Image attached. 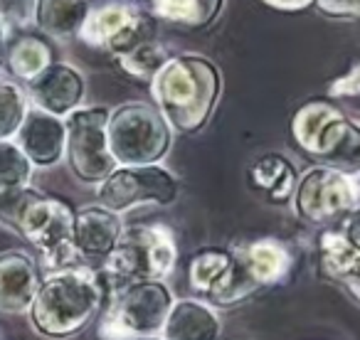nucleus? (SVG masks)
I'll list each match as a JSON object with an SVG mask.
<instances>
[{
    "label": "nucleus",
    "mask_w": 360,
    "mask_h": 340,
    "mask_svg": "<svg viewBox=\"0 0 360 340\" xmlns=\"http://www.w3.org/2000/svg\"><path fill=\"white\" fill-rule=\"evenodd\" d=\"M178 261V244L168 227L136 225L126 227L111 254L101 261L109 289H119L131 281L165 279Z\"/></svg>",
    "instance_id": "5"
},
{
    "label": "nucleus",
    "mask_w": 360,
    "mask_h": 340,
    "mask_svg": "<svg viewBox=\"0 0 360 340\" xmlns=\"http://www.w3.org/2000/svg\"><path fill=\"white\" fill-rule=\"evenodd\" d=\"M175 296L165 279L131 281L109 294L101 310L99 335L104 340H131L160 335Z\"/></svg>",
    "instance_id": "7"
},
{
    "label": "nucleus",
    "mask_w": 360,
    "mask_h": 340,
    "mask_svg": "<svg viewBox=\"0 0 360 340\" xmlns=\"http://www.w3.org/2000/svg\"><path fill=\"white\" fill-rule=\"evenodd\" d=\"M358 183H360V176H358Z\"/></svg>",
    "instance_id": "32"
},
{
    "label": "nucleus",
    "mask_w": 360,
    "mask_h": 340,
    "mask_svg": "<svg viewBox=\"0 0 360 340\" xmlns=\"http://www.w3.org/2000/svg\"><path fill=\"white\" fill-rule=\"evenodd\" d=\"M6 65L13 72V77H18L20 81H32L52 65V52L40 37L22 35L20 40L8 45Z\"/></svg>",
    "instance_id": "23"
},
{
    "label": "nucleus",
    "mask_w": 360,
    "mask_h": 340,
    "mask_svg": "<svg viewBox=\"0 0 360 340\" xmlns=\"http://www.w3.org/2000/svg\"><path fill=\"white\" fill-rule=\"evenodd\" d=\"M225 0H150V15L188 30L210 27L220 18Z\"/></svg>",
    "instance_id": "21"
},
{
    "label": "nucleus",
    "mask_w": 360,
    "mask_h": 340,
    "mask_svg": "<svg viewBox=\"0 0 360 340\" xmlns=\"http://www.w3.org/2000/svg\"><path fill=\"white\" fill-rule=\"evenodd\" d=\"M35 165L13 138L0 140V195H13L30 185Z\"/></svg>",
    "instance_id": "25"
},
{
    "label": "nucleus",
    "mask_w": 360,
    "mask_h": 340,
    "mask_svg": "<svg viewBox=\"0 0 360 340\" xmlns=\"http://www.w3.org/2000/svg\"><path fill=\"white\" fill-rule=\"evenodd\" d=\"M316 11L330 20H358L360 0H314Z\"/></svg>",
    "instance_id": "27"
},
{
    "label": "nucleus",
    "mask_w": 360,
    "mask_h": 340,
    "mask_svg": "<svg viewBox=\"0 0 360 340\" xmlns=\"http://www.w3.org/2000/svg\"><path fill=\"white\" fill-rule=\"evenodd\" d=\"M178 197V178L163 165H116L96 185V200L124 215L141 205H170Z\"/></svg>",
    "instance_id": "11"
},
{
    "label": "nucleus",
    "mask_w": 360,
    "mask_h": 340,
    "mask_svg": "<svg viewBox=\"0 0 360 340\" xmlns=\"http://www.w3.org/2000/svg\"><path fill=\"white\" fill-rule=\"evenodd\" d=\"M321 271L326 279L343 286V291L360 306V251L348 244L338 225L326 227L319 240Z\"/></svg>",
    "instance_id": "18"
},
{
    "label": "nucleus",
    "mask_w": 360,
    "mask_h": 340,
    "mask_svg": "<svg viewBox=\"0 0 360 340\" xmlns=\"http://www.w3.org/2000/svg\"><path fill=\"white\" fill-rule=\"evenodd\" d=\"M27 109H30V99L25 89L0 77V140L15 138Z\"/></svg>",
    "instance_id": "26"
},
{
    "label": "nucleus",
    "mask_w": 360,
    "mask_h": 340,
    "mask_svg": "<svg viewBox=\"0 0 360 340\" xmlns=\"http://www.w3.org/2000/svg\"><path fill=\"white\" fill-rule=\"evenodd\" d=\"M150 96L175 133L202 131L222 94V74L210 57L170 55L150 81Z\"/></svg>",
    "instance_id": "2"
},
{
    "label": "nucleus",
    "mask_w": 360,
    "mask_h": 340,
    "mask_svg": "<svg viewBox=\"0 0 360 340\" xmlns=\"http://www.w3.org/2000/svg\"><path fill=\"white\" fill-rule=\"evenodd\" d=\"M291 202L301 222L326 230L360 205V183L333 168L314 165L299 176Z\"/></svg>",
    "instance_id": "9"
},
{
    "label": "nucleus",
    "mask_w": 360,
    "mask_h": 340,
    "mask_svg": "<svg viewBox=\"0 0 360 340\" xmlns=\"http://www.w3.org/2000/svg\"><path fill=\"white\" fill-rule=\"evenodd\" d=\"M126 225L119 212L99 205H84L75 210V225H72V242L79 259H99L104 261L116 247L119 237L124 235Z\"/></svg>",
    "instance_id": "16"
},
{
    "label": "nucleus",
    "mask_w": 360,
    "mask_h": 340,
    "mask_svg": "<svg viewBox=\"0 0 360 340\" xmlns=\"http://www.w3.org/2000/svg\"><path fill=\"white\" fill-rule=\"evenodd\" d=\"M266 8H274L279 13H299L314 6V0H262Z\"/></svg>",
    "instance_id": "29"
},
{
    "label": "nucleus",
    "mask_w": 360,
    "mask_h": 340,
    "mask_svg": "<svg viewBox=\"0 0 360 340\" xmlns=\"http://www.w3.org/2000/svg\"><path fill=\"white\" fill-rule=\"evenodd\" d=\"M42 284L40 264L22 249L0 251V313H27Z\"/></svg>",
    "instance_id": "15"
},
{
    "label": "nucleus",
    "mask_w": 360,
    "mask_h": 340,
    "mask_svg": "<svg viewBox=\"0 0 360 340\" xmlns=\"http://www.w3.org/2000/svg\"><path fill=\"white\" fill-rule=\"evenodd\" d=\"M86 94V81L77 67L67 62H52L42 74L27 81V99L35 109L65 119L70 111L79 109Z\"/></svg>",
    "instance_id": "13"
},
{
    "label": "nucleus",
    "mask_w": 360,
    "mask_h": 340,
    "mask_svg": "<svg viewBox=\"0 0 360 340\" xmlns=\"http://www.w3.org/2000/svg\"><path fill=\"white\" fill-rule=\"evenodd\" d=\"M299 170L294 160L284 153H264L247 168V181L250 188L264 195L274 205H284L294 197L296 183H299Z\"/></svg>",
    "instance_id": "19"
},
{
    "label": "nucleus",
    "mask_w": 360,
    "mask_h": 340,
    "mask_svg": "<svg viewBox=\"0 0 360 340\" xmlns=\"http://www.w3.org/2000/svg\"><path fill=\"white\" fill-rule=\"evenodd\" d=\"M168 57H170L168 47H165L158 37H150V40L136 45L134 50L114 57V62L119 65V70L124 72L126 77H131L134 81L150 84L153 77L158 74L160 67L168 62Z\"/></svg>",
    "instance_id": "24"
},
{
    "label": "nucleus",
    "mask_w": 360,
    "mask_h": 340,
    "mask_svg": "<svg viewBox=\"0 0 360 340\" xmlns=\"http://www.w3.org/2000/svg\"><path fill=\"white\" fill-rule=\"evenodd\" d=\"M11 197L13 227L40 254L42 266L52 271L79 261L75 242H72L75 210H72L70 202L60 200L55 195L30 190V188L13 192Z\"/></svg>",
    "instance_id": "4"
},
{
    "label": "nucleus",
    "mask_w": 360,
    "mask_h": 340,
    "mask_svg": "<svg viewBox=\"0 0 360 340\" xmlns=\"http://www.w3.org/2000/svg\"><path fill=\"white\" fill-rule=\"evenodd\" d=\"M163 340H220L222 323L217 308L202 299H175L160 330Z\"/></svg>",
    "instance_id": "17"
},
{
    "label": "nucleus",
    "mask_w": 360,
    "mask_h": 340,
    "mask_svg": "<svg viewBox=\"0 0 360 340\" xmlns=\"http://www.w3.org/2000/svg\"><path fill=\"white\" fill-rule=\"evenodd\" d=\"M230 266H232L230 247H202L188 261V284L205 301L222 286V281L230 274Z\"/></svg>",
    "instance_id": "22"
},
{
    "label": "nucleus",
    "mask_w": 360,
    "mask_h": 340,
    "mask_svg": "<svg viewBox=\"0 0 360 340\" xmlns=\"http://www.w3.org/2000/svg\"><path fill=\"white\" fill-rule=\"evenodd\" d=\"M232 266L222 286L205 299L212 308H235V306L250 301L259 291L276 286L284 281L286 271L291 266L289 249L279 240L262 237L247 244L230 247Z\"/></svg>",
    "instance_id": "8"
},
{
    "label": "nucleus",
    "mask_w": 360,
    "mask_h": 340,
    "mask_svg": "<svg viewBox=\"0 0 360 340\" xmlns=\"http://www.w3.org/2000/svg\"><path fill=\"white\" fill-rule=\"evenodd\" d=\"M89 8V0H35V22L45 35L70 40L79 35Z\"/></svg>",
    "instance_id": "20"
},
{
    "label": "nucleus",
    "mask_w": 360,
    "mask_h": 340,
    "mask_svg": "<svg viewBox=\"0 0 360 340\" xmlns=\"http://www.w3.org/2000/svg\"><path fill=\"white\" fill-rule=\"evenodd\" d=\"M6 50H8V30H6L3 18H0V65L6 62Z\"/></svg>",
    "instance_id": "30"
},
{
    "label": "nucleus",
    "mask_w": 360,
    "mask_h": 340,
    "mask_svg": "<svg viewBox=\"0 0 360 340\" xmlns=\"http://www.w3.org/2000/svg\"><path fill=\"white\" fill-rule=\"evenodd\" d=\"M131 340H163L160 335H143V338H131Z\"/></svg>",
    "instance_id": "31"
},
{
    "label": "nucleus",
    "mask_w": 360,
    "mask_h": 340,
    "mask_svg": "<svg viewBox=\"0 0 360 340\" xmlns=\"http://www.w3.org/2000/svg\"><path fill=\"white\" fill-rule=\"evenodd\" d=\"M109 114L111 111L106 106H79L65 116V158L72 176L84 185H99L116 168V160L109 150V138H106Z\"/></svg>",
    "instance_id": "10"
},
{
    "label": "nucleus",
    "mask_w": 360,
    "mask_h": 340,
    "mask_svg": "<svg viewBox=\"0 0 360 340\" xmlns=\"http://www.w3.org/2000/svg\"><path fill=\"white\" fill-rule=\"evenodd\" d=\"M106 138L116 165H155L170 153L173 129L153 101H126L109 114Z\"/></svg>",
    "instance_id": "6"
},
{
    "label": "nucleus",
    "mask_w": 360,
    "mask_h": 340,
    "mask_svg": "<svg viewBox=\"0 0 360 340\" xmlns=\"http://www.w3.org/2000/svg\"><path fill=\"white\" fill-rule=\"evenodd\" d=\"M338 227H340V232H343L345 240H348V244L360 251V205L353 207V210L338 222Z\"/></svg>",
    "instance_id": "28"
},
{
    "label": "nucleus",
    "mask_w": 360,
    "mask_h": 340,
    "mask_svg": "<svg viewBox=\"0 0 360 340\" xmlns=\"http://www.w3.org/2000/svg\"><path fill=\"white\" fill-rule=\"evenodd\" d=\"M15 143L35 168H52L65 158L67 126L65 119L30 106L15 133Z\"/></svg>",
    "instance_id": "14"
},
{
    "label": "nucleus",
    "mask_w": 360,
    "mask_h": 340,
    "mask_svg": "<svg viewBox=\"0 0 360 340\" xmlns=\"http://www.w3.org/2000/svg\"><path fill=\"white\" fill-rule=\"evenodd\" d=\"M104 274L82 261L42 276L30 310V325L47 340H70L86 330L109 303Z\"/></svg>",
    "instance_id": "1"
},
{
    "label": "nucleus",
    "mask_w": 360,
    "mask_h": 340,
    "mask_svg": "<svg viewBox=\"0 0 360 340\" xmlns=\"http://www.w3.org/2000/svg\"><path fill=\"white\" fill-rule=\"evenodd\" d=\"M79 37L89 47L119 57L155 37V27L153 18L129 0H104L96 8H89Z\"/></svg>",
    "instance_id": "12"
},
{
    "label": "nucleus",
    "mask_w": 360,
    "mask_h": 340,
    "mask_svg": "<svg viewBox=\"0 0 360 340\" xmlns=\"http://www.w3.org/2000/svg\"><path fill=\"white\" fill-rule=\"evenodd\" d=\"M291 136L319 165L343 176H360V124L326 99H311L296 109Z\"/></svg>",
    "instance_id": "3"
}]
</instances>
